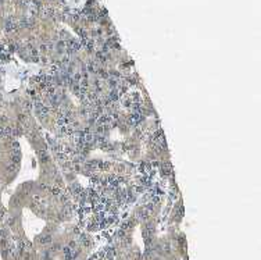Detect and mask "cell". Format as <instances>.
Returning <instances> with one entry per match:
<instances>
[{"label": "cell", "mask_w": 261, "mask_h": 260, "mask_svg": "<svg viewBox=\"0 0 261 260\" xmlns=\"http://www.w3.org/2000/svg\"><path fill=\"white\" fill-rule=\"evenodd\" d=\"M49 242H51V236H50V235H46V236H42V238H40V244L42 245H46V244H49Z\"/></svg>", "instance_id": "1"}, {"label": "cell", "mask_w": 261, "mask_h": 260, "mask_svg": "<svg viewBox=\"0 0 261 260\" xmlns=\"http://www.w3.org/2000/svg\"><path fill=\"white\" fill-rule=\"evenodd\" d=\"M24 108H25L27 111H28V110H31V108H32V103H28V102H25V103H24Z\"/></svg>", "instance_id": "2"}, {"label": "cell", "mask_w": 261, "mask_h": 260, "mask_svg": "<svg viewBox=\"0 0 261 260\" xmlns=\"http://www.w3.org/2000/svg\"><path fill=\"white\" fill-rule=\"evenodd\" d=\"M75 246H77V244H75V242H72V241L70 242V248H75Z\"/></svg>", "instance_id": "3"}]
</instances>
